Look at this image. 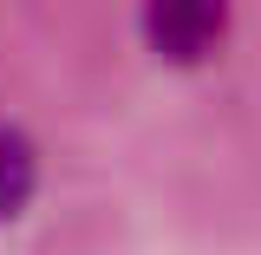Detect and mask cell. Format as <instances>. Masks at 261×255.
<instances>
[{
    "label": "cell",
    "instance_id": "obj_1",
    "mask_svg": "<svg viewBox=\"0 0 261 255\" xmlns=\"http://www.w3.org/2000/svg\"><path fill=\"white\" fill-rule=\"evenodd\" d=\"M228 33V13L222 7H202V0H157L144 7V39L157 46L163 59H209Z\"/></svg>",
    "mask_w": 261,
    "mask_h": 255
},
{
    "label": "cell",
    "instance_id": "obj_2",
    "mask_svg": "<svg viewBox=\"0 0 261 255\" xmlns=\"http://www.w3.org/2000/svg\"><path fill=\"white\" fill-rule=\"evenodd\" d=\"M33 177H39V164H33L27 131H20V125H0V216H13V210L33 196Z\"/></svg>",
    "mask_w": 261,
    "mask_h": 255
}]
</instances>
